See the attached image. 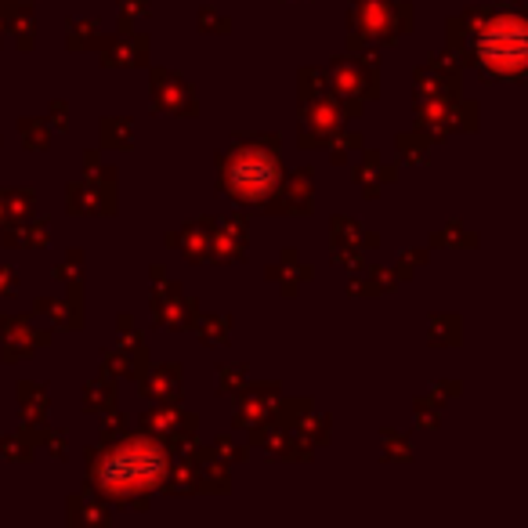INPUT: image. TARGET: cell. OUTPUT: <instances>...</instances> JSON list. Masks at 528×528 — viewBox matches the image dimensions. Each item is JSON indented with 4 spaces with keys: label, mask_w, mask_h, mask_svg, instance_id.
Returning a JSON list of instances; mask_svg holds the SVG:
<instances>
[{
    "label": "cell",
    "mask_w": 528,
    "mask_h": 528,
    "mask_svg": "<svg viewBox=\"0 0 528 528\" xmlns=\"http://www.w3.org/2000/svg\"><path fill=\"white\" fill-rule=\"evenodd\" d=\"M163 453L152 442H127L102 467V485L113 492H145L163 481Z\"/></svg>",
    "instance_id": "1"
},
{
    "label": "cell",
    "mask_w": 528,
    "mask_h": 528,
    "mask_svg": "<svg viewBox=\"0 0 528 528\" xmlns=\"http://www.w3.org/2000/svg\"><path fill=\"white\" fill-rule=\"evenodd\" d=\"M478 55L481 66L496 76H518L525 69V55H528V33L525 22L507 15V19L492 22L478 40Z\"/></svg>",
    "instance_id": "2"
},
{
    "label": "cell",
    "mask_w": 528,
    "mask_h": 528,
    "mask_svg": "<svg viewBox=\"0 0 528 528\" xmlns=\"http://www.w3.org/2000/svg\"><path fill=\"white\" fill-rule=\"evenodd\" d=\"M275 185V163L264 160L261 152H246L243 160L232 163V189L239 196H264Z\"/></svg>",
    "instance_id": "3"
}]
</instances>
